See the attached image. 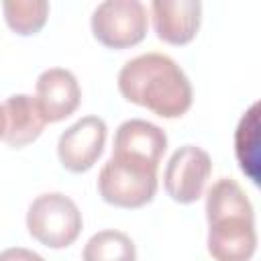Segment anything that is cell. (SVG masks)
Returning <instances> with one entry per match:
<instances>
[{"instance_id": "1", "label": "cell", "mask_w": 261, "mask_h": 261, "mask_svg": "<svg viewBox=\"0 0 261 261\" xmlns=\"http://www.w3.org/2000/svg\"><path fill=\"white\" fill-rule=\"evenodd\" d=\"M116 82L124 100L161 118L184 116L194 100L188 75L163 53H143L128 59L118 71Z\"/></svg>"}, {"instance_id": "2", "label": "cell", "mask_w": 261, "mask_h": 261, "mask_svg": "<svg viewBox=\"0 0 261 261\" xmlns=\"http://www.w3.org/2000/svg\"><path fill=\"white\" fill-rule=\"evenodd\" d=\"M208 253L214 261H249L257 249L255 210L245 190L222 177L206 194Z\"/></svg>"}, {"instance_id": "3", "label": "cell", "mask_w": 261, "mask_h": 261, "mask_svg": "<svg viewBox=\"0 0 261 261\" xmlns=\"http://www.w3.org/2000/svg\"><path fill=\"white\" fill-rule=\"evenodd\" d=\"M157 169L159 161L112 147V155L98 175V192L112 206L141 208L155 198Z\"/></svg>"}, {"instance_id": "4", "label": "cell", "mask_w": 261, "mask_h": 261, "mask_svg": "<svg viewBox=\"0 0 261 261\" xmlns=\"http://www.w3.org/2000/svg\"><path fill=\"white\" fill-rule=\"evenodd\" d=\"M84 226L77 204L61 192L37 196L27 212V228L35 241L49 249H65L75 243Z\"/></svg>"}, {"instance_id": "5", "label": "cell", "mask_w": 261, "mask_h": 261, "mask_svg": "<svg viewBox=\"0 0 261 261\" xmlns=\"http://www.w3.org/2000/svg\"><path fill=\"white\" fill-rule=\"evenodd\" d=\"M90 27L104 47L128 49L147 35V8L139 0H104L94 8Z\"/></svg>"}, {"instance_id": "6", "label": "cell", "mask_w": 261, "mask_h": 261, "mask_svg": "<svg viewBox=\"0 0 261 261\" xmlns=\"http://www.w3.org/2000/svg\"><path fill=\"white\" fill-rule=\"evenodd\" d=\"M212 173L210 155L196 145L179 147L167 161L163 171V188L167 196L179 204L196 202Z\"/></svg>"}, {"instance_id": "7", "label": "cell", "mask_w": 261, "mask_h": 261, "mask_svg": "<svg viewBox=\"0 0 261 261\" xmlns=\"http://www.w3.org/2000/svg\"><path fill=\"white\" fill-rule=\"evenodd\" d=\"M106 122L100 116H82L65 128L57 141V157L71 173H84L94 167L106 145Z\"/></svg>"}, {"instance_id": "8", "label": "cell", "mask_w": 261, "mask_h": 261, "mask_svg": "<svg viewBox=\"0 0 261 261\" xmlns=\"http://www.w3.org/2000/svg\"><path fill=\"white\" fill-rule=\"evenodd\" d=\"M35 100L45 122H59L73 114L82 102V90L75 75L63 67L45 69L35 84Z\"/></svg>"}, {"instance_id": "9", "label": "cell", "mask_w": 261, "mask_h": 261, "mask_svg": "<svg viewBox=\"0 0 261 261\" xmlns=\"http://www.w3.org/2000/svg\"><path fill=\"white\" fill-rule=\"evenodd\" d=\"M151 12L157 37L169 45H186L198 35L202 20L200 0H153Z\"/></svg>"}, {"instance_id": "10", "label": "cell", "mask_w": 261, "mask_h": 261, "mask_svg": "<svg viewBox=\"0 0 261 261\" xmlns=\"http://www.w3.org/2000/svg\"><path fill=\"white\" fill-rule=\"evenodd\" d=\"M2 108L6 118V128L2 139L8 147L20 149L41 137L47 122L33 96L14 94L2 104Z\"/></svg>"}, {"instance_id": "11", "label": "cell", "mask_w": 261, "mask_h": 261, "mask_svg": "<svg viewBox=\"0 0 261 261\" xmlns=\"http://www.w3.org/2000/svg\"><path fill=\"white\" fill-rule=\"evenodd\" d=\"M259 104H253L241 118L234 133V153L243 173L259 184Z\"/></svg>"}, {"instance_id": "12", "label": "cell", "mask_w": 261, "mask_h": 261, "mask_svg": "<svg viewBox=\"0 0 261 261\" xmlns=\"http://www.w3.org/2000/svg\"><path fill=\"white\" fill-rule=\"evenodd\" d=\"M82 261H137V249L130 237L120 230H98L88 239Z\"/></svg>"}, {"instance_id": "13", "label": "cell", "mask_w": 261, "mask_h": 261, "mask_svg": "<svg viewBox=\"0 0 261 261\" xmlns=\"http://www.w3.org/2000/svg\"><path fill=\"white\" fill-rule=\"evenodd\" d=\"M6 24L22 37L37 35L49 16L47 0H4L2 2Z\"/></svg>"}, {"instance_id": "14", "label": "cell", "mask_w": 261, "mask_h": 261, "mask_svg": "<svg viewBox=\"0 0 261 261\" xmlns=\"http://www.w3.org/2000/svg\"><path fill=\"white\" fill-rule=\"evenodd\" d=\"M0 261H45L39 253L24 247H10L0 251Z\"/></svg>"}, {"instance_id": "15", "label": "cell", "mask_w": 261, "mask_h": 261, "mask_svg": "<svg viewBox=\"0 0 261 261\" xmlns=\"http://www.w3.org/2000/svg\"><path fill=\"white\" fill-rule=\"evenodd\" d=\"M4 128H6V118H4V108L0 104V139L4 137Z\"/></svg>"}]
</instances>
